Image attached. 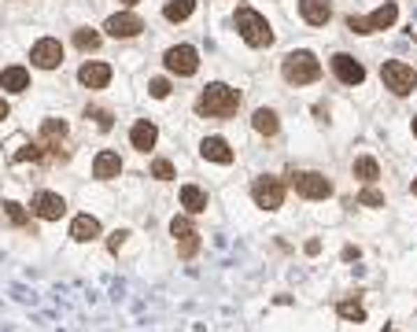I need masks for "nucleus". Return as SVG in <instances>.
<instances>
[{
	"label": "nucleus",
	"mask_w": 417,
	"mask_h": 332,
	"mask_svg": "<svg viewBox=\"0 0 417 332\" xmlns=\"http://www.w3.org/2000/svg\"><path fill=\"white\" fill-rule=\"evenodd\" d=\"M240 107V89H233V85H207L200 100H196V111L203 114V119H229V114H237Z\"/></svg>",
	"instance_id": "f257e3e1"
},
{
	"label": "nucleus",
	"mask_w": 417,
	"mask_h": 332,
	"mask_svg": "<svg viewBox=\"0 0 417 332\" xmlns=\"http://www.w3.org/2000/svg\"><path fill=\"white\" fill-rule=\"evenodd\" d=\"M281 74L288 85H310V82L321 78V63L314 52H288L281 63Z\"/></svg>",
	"instance_id": "f03ea898"
},
{
	"label": "nucleus",
	"mask_w": 417,
	"mask_h": 332,
	"mask_svg": "<svg viewBox=\"0 0 417 332\" xmlns=\"http://www.w3.org/2000/svg\"><path fill=\"white\" fill-rule=\"evenodd\" d=\"M237 33L244 37L251 48H266V45H273V30H270V22L258 15L255 8H237Z\"/></svg>",
	"instance_id": "7ed1b4c3"
},
{
	"label": "nucleus",
	"mask_w": 417,
	"mask_h": 332,
	"mask_svg": "<svg viewBox=\"0 0 417 332\" xmlns=\"http://www.w3.org/2000/svg\"><path fill=\"white\" fill-rule=\"evenodd\" d=\"M381 82H384V89H392L395 96H410L417 89V70L402 59H388L381 67Z\"/></svg>",
	"instance_id": "20e7f679"
},
{
	"label": "nucleus",
	"mask_w": 417,
	"mask_h": 332,
	"mask_svg": "<svg viewBox=\"0 0 417 332\" xmlns=\"http://www.w3.org/2000/svg\"><path fill=\"white\" fill-rule=\"evenodd\" d=\"M395 19H399V8L392 4V0H388V4H381L370 19L351 15V19H347V30H351V33H376V30H392V27H395Z\"/></svg>",
	"instance_id": "39448f33"
},
{
	"label": "nucleus",
	"mask_w": 417,
	"mask_h": 332,
	"mask_svg": "<svg viewBox=\"0 0 417 332\" xmlns=\"http://www.w3.org/2000/svg\"><path fill=\"white\" fill-rule=\"evenodd\" d=\"M251 199H255V207H263V211H277L284 203V181L281 177H255Z\"/></svg>",
	"instance_id": "423d86ee"
},
{
	"label": "nucleus",
	"mask_w": 417,
	"mask_h": 332,
	"mask_svg": "<svg viewBox=\"0 0 417 332\" xmlns=\"http://www.w3.org/2000/svg\"><path fill=\"white\" fill-rule=\"evenodd\" d=\"M166 70L177 74V78H189V74L200 70V52L192 45H174L166 48Z\"/></svg>",
	"instance_id": "0eeeda50"
},
{
	"label": "nucleus",
	"mask_w": 417,
	"mask_h": 332,
	"mask_svg": "<svg viewBox=\"0 0 417 332\" xmlns=\"http://www.w3.org/2000/svg\"><path fill=\"white\" fill-rule=\"evenodd\" d=\"M292 188L303 199H325V196H332V185H329V177L325 174H314V170H307V174H295L292 177Z\"/></svg>",
	"instance_id": "6e6552de"
},
{
	"label": "nucleus",
	"mask_w": 417,
	"mask_h": 332,
	"mask_svg": "<svg viewBox=\"0 0 417 332\" xmlns=\"http://www.w3.org/2000/svg\"><path fill=\"white\" fill-rule=\"evenodd\" d=\"M30 63L41 70H56L63 63V45L56 41V37H41L34 48H30Z\"/></svg>",
	"instance_id": "1a4fd4ad"
},
{
	"label": "nucleus",
	"mask_w": 417,
	"mask_h": 332,
	"mask_svg": "<svg viewBox=\"0 0 417 332\" xmlns=\"http://www.w3.org/2000/svg\"><path fill=\"white\" fill-rule=\"evenodd\" d=\"M332 74L344 85H362V82H366V67H362L355 56H347V52H336L332 56Z\"/></svg>",
	"instance_id": "9d476101"
},
{
	"label": "nucleus",
	"mask_w": 417,
	"mask_h": 332,
	"mask_svg": "<svg viewBox=\"0 0 417 332\" xmlns=\"http://www.w3.org/2000/svg\"><path fill=\"white\" fill-rule=\"evenodd\" d=\"M34 214L41 222H59L63 214H67V199L59 193H37L34 196Z\"/></svg>",
	"instance_id": "9b49d317"
},
{
	"label": "nucleus",
	"mask_w": 417,
	"mask_h": 332,
	"mask_svg": "<svg viewBox=\"0 0 417 332\" xmlns=\"http://www.w3.org/2000/svg\"><path fill=\"white\" fill-rule=\"evenodd\" d=\"M170 233H174V240H177V255H181V259H192V255H196V248H200V233L192 229V222H189V218H174V222H170Z\"/></svg>",
	"instance_id": "f8f14e48"
},
{
	"label": "nucleus",
	"mask_w": 417,
	"mask_h": 332,
	"mask_svg": "<svg viewBox=\"0 0 417 332\" xmlns=\"http://www.w3.org/2000/svg\"><path fill=\"white\" fill-rule=\"evenodd\" d=\"M103 30H108L111 37H137L140 30H145V22H140V15H133V11H115V15L103 22Z\"/></svg>",
	"instance_id": "ddd939ff"
},
{
	"label": "nucleus",
	"mask_w": 417,
	"mask_h": 332,
	"mask_svg": "<svg viewBox=\"0 0 417 332\" xmlns=\"http://www.w3.org/2000/svg\"><path fill=\"white\" fill-rule=\"evenodd\" d=\"M78 82H82L85 89H103L111 82V67H108V63L89 59V63H82V70H78Z\"/></svg>",
	"instance_id": "4468645a"
},
{
	"label": "nucleus",
	"mask_w": 417,
	"mask_h": 332,
	"mask_svg": "<svg viewBox=\"0 0 417 332\" xmlns=\"http://www.w3.org/2000/svg\"><path fill=\"white\" fill-rule=\"evenodd\" d=\"M299 15H303V22H310V27H325V22L332 19V4L329 0H299Z\"/></svg>",
	"instance_id": "2eb2a0df"
},
{
	"label": "nucleus",
	"mask_w": 417,
	"mask_h": 332,
	"mask_svg": "<svg viewBox=\"0 0 417 332\" xmlns=\"http://www.w3.org/2000/svg\"><path fill=\"white\" fill-rule=\"evenodd\" d=\"M155 140H159V130H155L148 119H140L133 130H129V144H133L137 151H152V148H155Z\"/></svg>",
	"instance_id": "dca6fc26"
},
{
	"label": "nucleus",
	"mask_w": 417,
	"mask_h": 332,
	"mask_svg": "<svg viewBox=\"0 0 417 332\" xmlns=\"http://www.w3.org/2000/svg\"><path fill=\"white\" fill-rule=\"evenodd\" d=\"M0 89H4V93H26V89H30V70L26 67H4L0 70Z\"/></svg>",
	"instance_id": "f3484780"
},
{
	"label": "nucleus",
	"mask_w": 417,
	"mask_h": 332,
	"mask_svg": "<svg viewBox=\"0 0 417 332\" xmlns=\"http://www.w3.org/2000/svg\"><path fill=\"white\" fill-rule=\"evenodd\" d=\"M200 156H203V159H211V163H221V166H226V163H233V148H229L221 137H207L203 144H200Z\"/></svg>",
	"instance_id": "a211bd4d"
},
{
	"label": "nucleus",
	"mask_w": 417,
	"mask_h": 332,
	"mask_svg": "<svg viewBox=\"0 0 417 332\" xmlns=\"http://www.w3.org/2000/svg\"><path fill=\"white\" fill-rule=\"evenodd\" d=\"M71 236L78 240V244H89V240L100 236V222L93 218V214H78L74 225H71Z\"/></svg>",
	"instance_id": "6ab92c4d"
},
{
	"label": "nucleus",
	"mask_w": 417,
	"mask_h": 332,
	"mask_svg": "<svg viewBox=\"0 0 417 332\" xmlns=\"http://www.w3.org/2000/svg\"><path fill=\"white\" fill-rule=\"evenodd\" d=\"M93 174L100 177V181H111V177L122 174V159L115 156V151H100L96 163H93Z\"/></svg>",
	"instance_id": "aec40b11"
},
{
	"label": "nucleus",
	"mask_w": 417,
	"mask_h": 332,
	"mask_svg": "<svg viewBox=\"0 0 417 332\" xmlns=\"http://www.w3.org/2000/svg\"><path fill=\"white\" fill-rule=\"evenodd\" d=\"M181 207H185L189 214H203L207 211V193L196 185H185L181 188Z\"/></svg>",
	"instance_id": "412c9836"
},
{
	"label": "nucleus",
	"mask_w": 417,
	"mask_h": 332,
	"mask_svg": "<svg viewBox=\"0 0 417 332\" xmlns=\"http://www.w3.org/2000/svg\"><path fill=\"white\" fill-rule=\"evenodd\" d=\"M41 137H45V144H48L52 151H56V148H59V140L67 137V122H63V119H45Z\"/></svg>",
	"instance_id": "4be33fe9"
},
{
	"label": "nucleus",
	"mask_w": 417,
	"mask_h": 332,
	"mask_svg": "<svg viewBox=\"0 0 417 332\" xmlns=\"http://www.w3.org/2000/svg\"><path fill=\"white\" fill-rule=\"evenodd\" d=\"M251 126H255V130H258V133H263V137H273V133H277V130H281L277 114H273L270 107H258V111H255V119H251Z\"/></svg>",
	"instance_id": "5701e85b"
},
{
	"label": "nucleus",
	"mask_w": 417,
	"mask_h": 332,
	"mask_svg": "<svg viewBox=\"0 0 417 332\" xmlns=\"http://www.w3.org/2000/svg\"><path fill=\"white\" fill-rule=\"evenodd\" d=\"M192 11H196V0H170V4L163 8V15L170 19V22H185Z\"/></svg>",
	"instance_id": "b1692460"
},
{
	"label": "nucleus",
	"mask_w": 417,
	"mask_h": 332,
	"mask_svg": "<svg viewBox=\"0 0 417 332\" xmlns=\"http://www.w3.org/2000/svg\"><path fill=\"white\" fill-rule=\"evenodd\" d=\"M355 177H358V181H366V185H373L376 177H381L376 159H355Z\"/></svg>",
	"instance_id": "393cba45"
},
{
	"label": "nucleus",
	"mask_w": 417,
	"mask_h": 332,
	"mask_svg": "<svg viewBox=\"0 0 417 332\" xmlns=\"http://www.w3.org/2000/svg\"><path fill=\"white\" fill-rule=\"evenodd\" d=\"M74 45L82 48V52H96V48H100V33L96 30H74Z\"/></svg>",
	"instance_id": "a878e982"
},
{
	"label": "nucleus",
	"mask_w": 417,
	"mask_h": 332,
	"mask_svg": "<svg viewBox=\"0 0 417 332\" xmlns=\"http://www.w3.org/2000/svg\"><path fill=\"white\" fill-rule=\"evenodd\" d=\"M4 214H8V222H15V225H30V214H26L22 203H15V199L4 203Z\"/></svg>",
	"instance_id": "bb28decb"
},
{
	"label": "nucleus",
	"mask_w": 417,
	"mask_h": 332,
	"mask_svg": "<svg viewBox=\"0 0 417 332\" xmlns=\"http://www.w3.org/2000/svg\"><path fill=\"white\" fill-rule=\"evenodd\" d=\"M340 317L344 322H366V310L358 303H340Z\"/></svg>",
	"instance_id": "cd10ccee"
},
{
	"label": "nucleus",
	"mask_w": 417,
	"mask_h": 332,
	"mask_svg": "<svg viewBox=\"0 0 417 332\" xmlns=\"http://www.w3.org/2000/svg\"><path fill=\"white\" fill-rule=\"evenodd\" d=\"M152 177H159V181H170V177H174V163L155 159V163H152Z\"/></svg>",
	"instance_id": "c85d7f7f"
},
{
	"label": "nucleus",
	"mask_w": 417,
	"mask_h": 332,
	"mask_svg": "<svg viewBox=\"0 0 417 332\" xmlns=\"http://www.w3.org/2000/svg\"><path fill=\"white\" fill-rule=\"evenodd\" d=\"M41 156H45V148H37V144H26V148H22V151H15V156H11V159H15V163H26V159H30V163H37Z\"/></svg>",
	"instance_id": "c756f323"
},
{
	"label": "nucleus",
	"mask_w": 417,
	"mask_h": 332,
	"mask_svg": "<svg viewBox=\"0 0 417 332\" xmlns=\"http://www.w3.org/2000/svg\"><path fill=\"white\" fill-rule=\"evenodd\" d=\"M358 203H362V207H384V196L376 193V188H366V193L358 196Z\"/></svg>",
	"instance_id": "7c9ffc66"
},
{
	"label": "nucleus",
	"mask_w": 417,
	"mask_h": 332,
	"mask_svg": "<svg viewBox=\"0 0 417 332\" xmlns=\"http://www.w3.org/2000/svg\"><path fill=\"white\" fill-rule=\"evenodd\" d=\"M148 93H152L155 100H163V96H170V82H166V78H155V82L148 85Z\"/></svg>",
	"instance_id": "2f4dec72"
},
{
	"label": "nucleus",
	"mask_w": 417,
	"mask_h": 332,
	"mask_svg": "<svg viewBox=\"0 0 417 332\" xmlns=\"http://www.w3.org/2000/svg\"><path fill=\"white\" fill-rule=\"evenodd\" d=\"M89 114L96 119V126H100V130H111V114H108V111H89Z\"/></svg>",
	"instance_id": "473e14b6"
},
{
	"label": "nucleus",
	"mask_w": 417,
	"mask_h": 332,
	"mask_svg": "<svg viewBox=\"0 0 417 332\" xmlns=\"http://www.w3.org/2000/svg\"><path fill=\"white\" fill-rule=\"evenodd\" d=\"M126 236H129V233H126V229H119V233H115V236L108 240V248H111V251H119V248L126 244Z\"/></svg>",
	"instance_id": "72a5a7b5"
},
{
	"label": "nucleus",
	"mask_w": 417,
	"mask_h": 332,
	"mask_svg": "<svg viewBox=\"0 0 417 332\" xmlns=\"http://www.w3.org/2000/svg\"><path fill=\"white\" fill-rule=\"evenodd\" d=\"M4 119H8V100L0 96V122H4Z\"/></svg>",
	"instance_id": "f704fd0d"
},
{
	"label": "nucleus",
	"mask_w": 417,
	"mask_h": 332,
	"mask_svg": "<svg viewBox=\"0 0 417 332\" xmlns=\"http://www.w3.org/2000/svg\"><path fill=\"white\" fill-rule=\"evenodd\" d=\"M414 196H417V177H414Z\"/></svg>",
	"instance_id": "c9c22d12"
},
{
	"label": "nucleus",
	"mask_w": 417,
	"mask_h": 332,
	"mask_svg": "<svg viewBox=\"0 0 417 332\" xmlns=\"http://www.w3.org/2000/svg\"><path fill=\"white\" fill-rule=\"evenodd\" d=\"M414 137H417V119H414Z\"/></svg>",
	"instance_id": "e433bc0d"
},
{
	"label": "nucleus",
	"mask_w": 417,
	"mask_h": 332,
	"mask_svg": "<svg viewBox=\"0 0 417 332\" xmlns=\"http://www.w3.org/2000/svg\"><path fill=\"white\" fill-rule=\"evenodd\" d=\"M122 4H137V0H122Z\"/></svg>",
	"instance_id": "4c0bfd02"
},
{
	"label": "nucleus",
	"mask_w": 417,
	"mask_h": 332,
	"mask_svg": "<svg viewBox=\"0 0 417 332\" xmlns=\"http://www.w3.org/2000/svg\"><path fill=\"white\" fill-rule=\"evenodd\" d=\"M388 332H395V329H388Z\"/></svg>",
	"instance_id": "58836bf2"
}]
</instances>
